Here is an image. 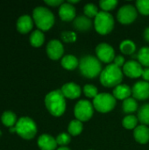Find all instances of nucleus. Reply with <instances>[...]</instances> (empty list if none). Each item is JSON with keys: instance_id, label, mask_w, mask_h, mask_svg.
<instances>
[{"instance_id": "aec40b11", "label": "nucleus", "mask_w": 149, "mask_h": 150, "mask_svg": "<svg viewBox=\"0 0 149 150\" xmlns=\"http://www.w3.org/2000/svg\"><path fill=\"white\" fill-rule=\"evenodd\" d=\"M113 97L119 100H126L132 95V89L126 84H119L113 90Z\"/></svg>"}, {"instance_id": "f257e3e1", "label": "nucleus", "mask_w": 149, "mask_h": 150, "mask_svg": "<svg viewBox=\"0 0 149 150\" xmlns=\"http://www.w3.org/2000/svg\"><path fill=\"white\" fill-rule=\"evenodd\" d=\"M45 105L51 115L54 117L61 116L66 111V100L61 90H54L47 94Z\"/></svg>"}, {"instance_id": "4be33fe9", "label": "nucleus", "mask_w": 149, "mask_h": 150, "mask_svg": "<svg viewBox=\"0 0 149 150\" xmlns=\"http://www.w3.org/2000/svg\"><path fill=\"white\" fill-rule=\"evenodd\" d=\"M122 109L123 112L127 115H131L136 111H138V103L136 99L133 98H128L124 100L122 104Z\"/></svg>"}, {"instance_id": "c756f323", "label": "nucleus", "mask_w": 149, "mask_h": 150, "mask_svg": "<svg viewBox=\"0 0 149 150\" xmlns=\"http://www.w3.org/2000/svg\"><path fill=\"white\" fill-rule=\"evenodd\" d=\"M98 8L96 4H87L84 5L83 7V13H84V16L91 18H96L97 15L98 14Z\"/></svg>"}, {"instance_id": "ddd939ff", "label": "nucleus", "mask_w": 149, "mask_h": 150, "mask_svg": "<svg viewBox=\"0 0 149 150\" xmlns=\"http://www.w3.org/2000/svg\"><path fill=\"white\" fill-rule=\"evenodd\" d=\"M132 94L133 98L137 100H146L149 98V83L146 81H139L137 82L133 89Z\"/></svg>"}, {"instance_id": "ea45409f", "label": "nucleus", "mask_w": 149, "mask_h": 150, "mask_svg": "<svg viewBox=\"0 0 149 150\" xmlns=\"http://www.w3.org/2000/svg\"><path fill=\"white\" fill-rule=\"evenodd\" d=\"M68 3H69L70 4H77V3H79V0H76V1H74V0H68Z\"/></svg>"}, {"instance_id": "a211bd4d", "label": "nucleus", "mask_w": 149, "mask_h": 150, "mask_svg": "<svg viewBox=\"0 0 149 150\" xmlns=\"http://www.w3.org/2000/svg\"><path fill=\"white\" fill-rule=\"evenodd\" d=\"M133 137L140 144H147L149 142V128L144 125L138 126L133 131Z\"/></svg>"}, {"instance_id": "79ce46f5", "label": "nucleus", "mask_w": 149, "mask_h": 150, "mask_svg": "<svg viewBox=\"0 0 149 150\" xmlns=\"http://www.w3.org/2000/svg\"><path fill=\"white\" fill-rule=\"evenodd\" d=\"M1 135H2V132L0 131V136H1Z\"/></svg>"}, {"instance_id": "cd10ccee", "label": "nucleus", "mask_w": 149, "mask_h": 150, "mask_svg": "<svg viewBox=\"0 0 149 150\" xmlns=\"http://www.w3.org/2000/svg\"><path fill=\"white\" fill-rule=\"evenodd\" d=\"M137 58L142 66L149 68V47H141L137 54Z\"/></svg>"}, {"instance_id": "a19ab883", "label": "nucleus", "mask_w": 149, "mask_h": 150, "mask_svg": "<svg viewBox=\"0 0 149 150\" xmlns=\"http://www.w3.org/2000/svg\"><path fill=\"white\" fill-rule=\"evenodd\" d=\"M56 150H70V149H69L68 147H66V146H65V147H60V148H58Z\"/></svg>"}, {"instance_id": "9b49d317", "label": "nucleus", "mask_w": 149, "mask_h": 150, "mask_svg": "<svg viewBox=\"0 0 149 150\" xmlns=\"http://www.w3.org/2000/svg\"><path fill=\"white\" fill-rule=\"evenodd\" d=\"M47 54L48 57L54 61L63 57L64 47L62 43L58 40H52L47 46Z\"/></svg>"}, {"instance_id": "423d86ee", "label": "nucleus", "mask_w": 149, "mask_h": 150, "mask_svg": "<svg viewBox=\"0 0 149 150\" xmlns=\"http://www.w3.org/2000/svg\"><path fill=\"white\" fill-rule=\"evenodd\" d=\"M96 31L101 35L110 33L114 27V18L112 15L106 11H99L94 20Z\"/></svg>"}, {"instance_id": "6e6552de", "label": "nucleus", "mask_w": 149, "mask_h": 150, "mask_svg": "<svg viewBox=\"0 0 149 150\" xmlns=\"http://www.w3.org/2000/svg\"><path fill=\"white\" fill-rule=\"evenodd\" d=\"M94 113V106L88 100H79L74 108V114L76 120H80L81 122L90 120Z\"/></svg>"}, {"instance_id": "6ab92c4d", "label": "nucleus", "mask_w": 149, "mask_h": 150, "mask_svg": "<svg viewBox=\"0 0 149 150\" xmlns=\"http://www.w3.org/2000/svg\"><path fill=\"white\" fill-rule=\"evenodd\" d=\"M74 27L80 32H86L91 28L92 21L86 16H78L73 21Z\"/></svg>"}, {"instance_id": "20e7f679", "label": "nucleus", "mask_w": 149, "mask_h": 150, "mask_svg": "<svg viewBox=\"0 0 149 150\" xmlns=\"http://www.w3.org/2000/svg\"><path fill=\"white\" fill-rule=\"evenodd\" d=\"M33 21L40 31H48L54 24V16L47 7L38 6L32 12Z\"/></svg>"}, {"instance_id": "4468645a", "label": "nucleus", "mask_w": 149, "mask_h": 150, "mask_svg": "<svg viewBox=\"0 0 149 150\" xmlns=\"http://www.w3.org/2000/svg\"><path fill=\"white\" fill-rule=\"evenodd\" d=\"M61 91L65 97V98H69V99H76L81 96L82 90L78 84L76 83H67L62 85L61 88Z\"/></svg>"}, {"instance_id": "2f4dec72", "label": "nucleus", "mask_w": 149, "mask_h": 150, "mask_svg": "<svg viewBox=\"0 0 149 150\" xmlns=\"http://www.w3.org/2000/svg\"><path fill=\"white\" fill-rule=\"evenodd\" d=\"M118 4V1L116 0H102L99 2V6L102 9L103 11H110L113 9H115V7Z\"/></svg>"}, {"instance_id": "2eb2a0df", "label": "nucleus", "mask_w": 149, "mask_h": 150, "mask_svg": "<svg viewBox=\"0 0 149 150\" xmlns=\"http://www.w3.org/2000/svg\"><path fill=\"white\" fill-rule=\"evenodd\" d=\"M76 11L74 5L70 4L69 3H63L59 7V16L62 21L69 22L74 21V19L76 18Z\"/></svg>"}, {"instance_id": "f704fd0d", "label": "nucleus", "mask_w": 149, "mask_h": 150, "mask_svg": "<svg viewBox=\"0 0 149 150\" xmlns=\"http://www.w3.org/2000/svg\"><path fill=\"white\" fill-rule=\"evenodd\" d=\"M61 40L64 42L69 43V42H74L76 40V35L74 32L70 31H66L61 33Z\"/></svg>"}, {"instance_id": "f8f14e48", "label": "nucleus", "mask_w": 149, "mask_h": 150, "mask_svg": "<svg viewBox=\"0 0 149 150\" xmlns=\"http://www.w3.org/2000/svg\"><path fill=\"white\" fill-rule=\"evenodd\" d=\"M122 71L126 76L130 78H138L142 76L143 69L142 65L139 62L132 60L125 63Z\"/></svg>"}, {"instance_id": "4c0bfd02", "label": "nucleus", "mask_w": 149, "mask_h": 150, "mask_svg": "<svg viewBox=\"0 0 149 150\" xmlns=\"http://www.w3.org/2000/svg\"><path fill=\"white\" fill-rule=\"evenodd\" d=\"M142 78L144 79V81L146 82H148L149 83V68H146L143 69V72H142Z\"/></svg>"}, {"instance_id": "dca6fc26", "label": "nucleus", "mask_w": 149, "mask_h": 150, "mask_svg": "<svg viewBox=\"0 0 149 150\" xmlns=\"http://www.w3.org/2000/svg\"><path fill=\"white\" fill-rule=\"evenodd\" d=\"M38 146L40 150H55L57 147L56 140L47 134H41L38 139Z\"/></svg>"}, {"instance_id": "72a5a7b5", "label": "nucleus", "mask_w": 149, "mask_h": 150, "mask_svg": "<svg viewBox=\"0 0 149 150\" xmlns=\"http://www.w3.org/2000/svg\"><path fill=\"white\" fill-rule=\"evenodd\" d=\"M56 142L58 145H60L61 147H65L66 145H68L70 141H71V136L69 135V134L67 133H61L56 138Z\"/></svg>"}, {"instance_id": "7ed1b4c3", "label": "nucleus", "mask_w": 149, "mask_h": 150, "mask_svg": "<svg viewBox=\"0 0 149 150\" xmlns=\"http://www.w3.org/2000/svg\"><path fill=\"white\" fill-rule=\"evenodd\" d=\"M79 70L84 77L93 79L100 76L103 69L101 62L97 57L85 55L79 62Z\"/></svg>"}, {"instance_id": "9d476101", "label": "nucleus", "mask_w": 149, "mask_h": 150, "mask_svg": "<svg viewBox=\"0 0 149 150\" xmlns=\"http://www.w3.org/2000/svg\"><path fill=\"white\" fill-rule=\"evenodd\" d=\"M97 58L105 63H111L114 61L115 51L113 47L107 43H100L96 47Z\"/></svg>"}, {"instance_id": "39448f33", "label": "nucleus", "mask_w": 149, "mask_h": 150, "mask_svg": "<svg viewBox=\"0 0 149 150\" xmlns=\"http://www.w3.org/2000/svg\"><path fill=\"white\" fill-rule=\"evenodd\" d=\"M16 134L25 140L32 139L37 134V126L35 122L29 117L20 118L16 125Z\"/></svg>"}, {"instance_id": "0eeeda50", "label": "nucleus", "mask_w": 149, "mask_h": 150, "mask_svg": "<svg viewBox=\"0 0 149 150\" xmlns=\"http://www.w3.org/2000/svg\"><path fill=\"white\" fill-rule=\"evenodd\" d=\"M116 104V98L113 95L109 93H99L93 99L94 108L101 113H107L112 111L115 108Z\"/></svg>"}, {"instance_id": "f03ea898", "label": "nucleus", "mask_w": 149, "mask_h": 150, "mask_svg": "<svg viewBox=\"0 0 149 150\" xmlns=\"http://www.w3.org/2000/svg\"><path fill=\"white\" fill-rule=\"evenodd\" d=\"M123 80L122 69L114 63L107 65L100 74V82L103 86L107 88L117 87L121 84Z\"/></svg>"}, {"instance_id": "b1692460", "label": "nucleus", "mask_w": 149, "mask_h": 150, "mask_svg": "<svg viewBox=\"0 0 149 150\" xmlns=\"http://www.w3.org/2000/svg\"><path fill=\"white\" fill-rule=\"evenodd\" d=\"M45 41V36L42 31L40 30H35L30 35V43L34 47H39L43 45Z\"/></svg>"}, {"instance_id": "e433bc0d", "label": "nucleus", "mask_w": 149, "mask_h": 150, "mask_svg": "<svg viewBox=\"0 0 149 150\" xmlns=\"http://www.w3.org/2000/svg\"><path fill=\"white\" fill-rule=\"evenodd\" d=\"M45 3L49 6L55 7V6H61L64 2L61 0H46Z\"/></svg>"}, {"instance_id": "473e14b6", "label": "nucleus", "mask_w": 149, "mask_h": 150, "mask_svg": "<svg viewBox=\"0 0 149 150\" xmlns=\"http://www.w3.org/2000/svg\"><path fill=\"white\" fill-rule=\"evenodd\" d=\"M97 88L92 84H86L84 87H83V93L84 95L87 97V98H95L97 95H98V92H97Z\"/></svg>"}, {"instance_id": "393cba45", "label": "nucleus", "mask_w": 149, "mask_h": 150, "mask_svg": "<svg viewBox=\"0 0 149 150\" xmlns=\"http://www.w3.org/2000/svg\"><path fill=\"white\" fill-rule=\"evenodd\" d=\"M138 120L141 125L148 126L149 125V104H145L138 109Z\"/></svg>"}, {"instance_id": "f3484780", "label": "nucleus", "mask_w": 149, "mask_h": 150, "mask_svg": "<svg viewBox=\"0 0 149 150\" xmlns=\"http://www.w3.org/2000/svg\"><path fill=\"white\" fill-rule=\"evenodd\" d=\"M17 30L21 33H29L33 26V21L32 18L28 15H23L17 20Z\"/></svg>"}, {"instance_id": "412c9836", "label": "nucleus", "mask_w": 149, "mask_h": 150, "mask_svg": "<svg viewBox=\"0 0 149 150\" xmlns=\"http://www.w3.org/2000/svg\"><path fill=\"white\" fill-rule=\"evenodd\" d=\"M61 66L67 70H74L79 66L78 59L73 54H67L61 58Z\"/></svg>"}, {"instance_id": "7c9ffc66", "label": "nucleus", "mask_w": 149, "mask_h": 150, "mask_svg": "<svg viewBox=\"0 0 149 150\" xmlns=\"http://www.w3.org/2000/svg\"><path fill=\"white\" fill-rule=\"evenodd\" d=\"M137 11L144 16L149 15V0H138L136 1Z\"/></svg>"}, {"instance_id": "bb28decb", "label": "nucleus", "mask_w": 149, "mask_h": 150, "mask_svg": "<svg viewBox=\"0 0 149 150\" xmlns=\"http://www.w3.org/2000/svg\"><path fill=\"white\" fill-rule=\"evenodd\" d=\"M119 48L124 54H133L136 50V45L133 40H125L120 43Z\"/></svg>"}, {"instance_id": "58836bf2", "label": "nucleus", "mask_w": 149, "mask_h": 150, "mask_svg": "<svg viewBox=\"0 0 149 150\" xmlns=\"http://www.w3.org/2000/svg\"><path fill=\"white\" fill-rule=\"evenodd\" d=\"M143 37H144L145 40H147L148 42H149V26L146 27V29L144 30V33H143Z\"/></svg>"}, {"instance_id": "c85d7f7f", "label": "nucleus", "mask_w": 149, "mask_h": 150, "mask_svg": "<svg viewBox=\"0 0 149 150\" xmlns=\"http://www.w3.org/2000/svg\"><path fill=\"white\" fill-rule=\"evenodd\" d=\"M138 118L136 116H134L133 114L131 115H126L123 120H122V125L126 129L128 130H132V129H135L138 126Z\"/></svg>"}, {"instance_id": "5701e85b", "label": "nucleus", "mask_w": 149, "mask_h": 150, "mask_svg": "<svg viewBox=\"0 0 149 150\" xmlns=\"http://www.w3.org/2000/svg\"><path fill=\"white\" fill-rule=\"evenodd\" d=\"M1 121L5 127L11 128L12 127H15L17 123V116L13 112L6 111L1 116Z\"/></svg>"}, {"instance_id": "c9c22d12", "label": "nucleus", "mask_w": 149, "mask_h": 150, "mask_svg": "<svg viewBox=\"0 0 149 150\" xmlns=\"http://www.w3.org/2000/svg\"><path fill=\"white\" fill-rule=\"evenodd\" d=\"M113 62H114V64H115L116 66H118V67H119V68L123 67V66L125 65V63H126L125 58H124L122 55H117V56L114 58Z\"/></svg>"}, {"instance_id": "1a4fd4ad", "label": "nucleus", "mask_w": 149, "mask_h": 150, "mask_svg": "<svg viewBox=\"0 0 149 150\" xmlns=\"http://www.w3.org/2000/svg\"><path fill=\"white\" fill-rule=\"evenodd\" d=\"M138 16L136 7L132 4H125L119 8L117 13L118 21L123 25H129L133 23Z\"/></svg>"}, {"instance_id": "a878e982", "label": "nucleus", "mask_w": 149, "mask_h": 150, "mask_svg": "<svg viewBox=\"0 0 149 150\" xmlns=\"http://www.w3.org/2000/svg\"><path fill=\"white\" fill-rule=\"evenodd\" d=\"M83 129V122H81L78 120H71L68 127V132L70 136H77L79 135Z\"/></svg>"}]
</instances>
